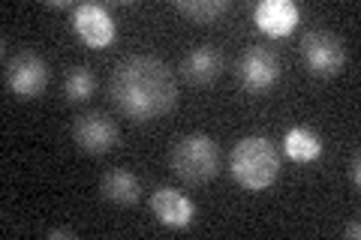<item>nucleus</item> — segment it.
Masks as SVG:
<instances>
[{"instance_id": "obj_1", "label": "nucleus", "mask_w": 361, "mask_h": 240, "mask_svg": "<svg viewBox=\"0 0 361 240\" xmlns=\"http://www.w3.org/2000/svg\"><path fill=\"white\" fill-rule=\"evenodd\" d=\"M111 99L135 123H148L169 114L178 99V78L172 66L154 54L123 57L111 72Z\"/></svg>"}, {"instance_id": "obj_2", "label": "nucleus", "mask_w": 361, "mask_h": 240, "mask_svg": "<svg viewBox=\"0 0 361 240\" xmlns=\"http://www.w3.org/2000/svg\"><path fill=\"white\" fill-rule=\"evenodd\" d=\"M229 168H232V177L244 189L250 192L268 189L280 177V156L274 141L265 139V135H247V139H241L232 147Z\"/></svg>"}, {"instance_id": "obj_3", "label": "nucleus", "mask_w": 361, "mask_h": 240, "mask_svg": "<svg viewBox=\"0 0 361 240\" xmlns=\"http://www.w3.org/2000/svg\"><path fill=\"white\" fill-rule=\"evenodd\" d=\"M172 171L190 187H202L217 177L220 171V147L211 135H184L172 147Z\"/></svg>"}, {"instance_id": "obj_4", "label": "nucleus", "mask_w": 361, "mask_h": 240, "mask_svg": "<svg viewBox=\"0 0 361 240\" xmlns=\"http://www.w3.org/2000/svg\"><path fill=\"white\" fill-rule=\"evenodd\" d=\"M301 61L316 78H334L346 66V49L331 30H307L301 37Z\"/></svg>"}, {"instance_id": "obj_5", "label": "nucleus", "mask_w": 361, "mask_h": 240, "mask_svg": "<svg viewBox=\"0 0 361 240\" xmlns=\"http://www.w3.org/2000/svg\"><path fill=\"white\" fill-rule=\"evenodd\" d=\"M49 87V63L37 51H18L6 63V90L16 99H37Z\"/></svg>"}, {"instance_id": "obj_6", "label": "nucleus", "mask_w": 361, "mask_h": 240, "mask_svg": "<svg viewBox=\"0 0 361 240\" xmlns=\"http://www.w3.org/2000/svg\"><path fill=\"white\" fill-rule=\"evenodd\" d=\"M238 78L247 94H268L280 82V57L268 45H250L238 61Z\"/></svg>"}, {"instance_id": "obj_7", "label": "nucleus", "mask_w": 361, "mask_h": 240, "mask_svg": "<svg viewBox=\"0 0 361 240\" xmlns=\"http://www.w3.org/2000/svg\"><path fill=\"white\" fill-rule=\"evenodd\" d=\"M118 135H121L118 123L106 111H87L73 123V141L78 144V151H85L90 156L109 153L118 144Z\"/></svg>"}, {"instance_id": "obj_8", "label": "nucleus", "mask_w": 361, "mask_h": 240, "mask_svg": "<svg viewBox=\"0 0 361 240\" xmlns=\"http://www.w3.org/2000/svg\"><path fill=\"white\" fill-rule=\"evenodd\" d=\"M73 27L78 33V39L90 49H109L111 42H115L118 30H115V18L109 15L106 6L99 4H82L75 6L73 13Z\"/></svg>"}, {"instance_id": "obj_9", "label": "nucleus", "mask_w": 361, "mask_h": 240, "mask_svg": "<svg viewBox=\"0 0 361 240\" xmlns=\"http://www.w3.org/2000/svg\"><path fill=\"white\" fill-rule=\"evenodd\" d=\"M301 9L292 0H262L253 6V25L268 37H286L295 30Z\"/></svg>"}, {"instance_id": "obj_10", "label": "nucleus", "mask_w": 361, "mask_h": 240, "mask_svg": "<svg viewBox=\"0 0 361 240\" xmlns=\"http://www.w3.org/2000/svg\"><path fill=\"white\" fill-rule=\"evenodd\" d=\"M151 210L157 216V222H163L169 228H187L193 222L196 208L184 192H178L175 187H160L151 196Z\"/></svg>"}, {"instance_id": "obj_11", "label": "nucleus", "mask_w": 361, "mask_h": 240, "mask_svg": "<svg viewBox=\"0 0 361 240\" xmlns=\"http://www.w3.org/2000/svg\"><path fill=\"white\" fill-rule=\"evenodd\" d=\"M180 72L190 84H214L223 72V54L220 49H214V45H196V49H190L184 63H180Z\"/></svg>"}, {"instance_id": "obj_12", "label": "nucleus", "mask_w": 361, "mask_h": 240, "mask_svg": "<svg viewBox=\"0 0 361 240\" xmlns=\"http://www.w3.org/2000/svg\"><path fill=\"white\" fill-rule=\"evenodd\" d=\"M99 192H103V198L118 204V208H130V204L139 201V192H142V184L139 177L133 175L127 168H111L103 175L99 180Z\"/></svg>"}, {"instance_id": "obj_13", "label": "nucleus", "mask_w": 361, "mask_h": 240, "mask_svg": "<svg viewBox=\"0 0 361 240\" xmlns=\"http://www.w3.org/2000/svg\"><path fill=\"white\" fill-rule=\"evenodd\" d=\"M283 151L292 163H313L322 156V139L307 127H292L283 135Z\"/></svg>"}, {"instance_id": "obj_14", "label": "nucleus", "mask_w": 361, "mask_h": 240, "mask_svg": "<svg viewBox=\"0 0 361 240\" xmlns=\"http://www.w3.org/2000/svg\"><path fill=\"white\" fill-rule=\"evenodd\" d=\"M94 90H97V75L90 66H73V70L63 75V96H66V102H73V106L87 102L94 96Z\"/></svg>"}, {"instance_id": "obj_15", "label": "nucleus", "mask_w": 361, "mask_h": 240, "mask_svg": "<svg viewBox=\"0 0 361 240\" xmlns=\"http://www.w3.org/2000/svg\"><path fill=\"white\" fill-rule=\"evenodd\" d=\"M175 9L193 25H211V21L229 13V0H180V4H175Z\"/></svg>"}, {"instance_id": "obj_16", "label": "nucleus", "mask_w": 361, "mask_h": 240, "mask_svg": "<svg viewBox=\"0 0 361 240\" xmlns=\"http://www.w3.org/2000/svg\"><path fill=\"white\" fill-rule=\"evenodd\" d=\"M349 180H353V187H361V156L358 153L353 156V165H349Z\"/></svg>"}, {"instance_id": "obj_17", "label": "nucleus", "mask_w": 361, "mask_h": 240, "mask_svg": "<svg viewBox=\"0 0 361 240\" xmlns=\"http://www.w3.org/2000/svg\"><path fill=\"white\" fill-rule=\"evenodd\" d=\"M49 237H78L75 232H73V228H51V232H49Z\"/></svg>"}, {"instance_id": "obj_18", "label": "nucleus", "mask_w": 361, "mask_h": 240, "mask_svg": "<svg viewBox=\"0 0 361 240\" xmlns=\"http://www.w3.org/2000/svg\"><path fill=\"white\" fill-rule=\"evenodd\" d=\"M343 234H346V237H353V240H358V237H361V225H358V222H349Z\"/></svg>"}]
</instances>
